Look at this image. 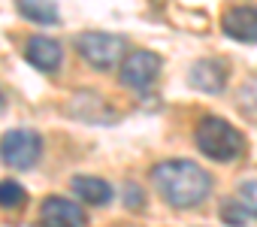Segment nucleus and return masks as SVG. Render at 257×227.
<instances>
[{
    "label": "nucleus",
    "mask_w": 257,
    "mask_h": 227,
    "mask_svg": "<svg viewBox=\"0 0 257 227\" xmlns=\"http://www.w3.org/2000/svg\"><path fill=\"white\" fill-rule=\"evenodd\" d=\"M152 182L176 209H194L212 194V176L194 161H161L152 170Z\"/></svg>",
    "instance_id": "obj_1"
},
{
    "label": "nucleus",
    "mask_w": 257,
    "mask_h": 227,
    "mask_svg": "<svg viewBox=\"0 0 257 227\" xmlns=\"http://www.w3.org/2000/svg\"><path fill=\"white\" fill-rule=\"evenodd\" d=\"M194 140H197V149L206 158L221 161V164L236 161V158L245 155V137H242V131H236L227 119H218V116H206L197 125Z\"/></svg>",
    "instance_id": "obj_2"
},
{
    "label": "nucleus",
    "mask_w": 257,
    "mask_h": 227,
    "mask_svg": "<svg viewBox=\"0 0 257 227\" xmlns=\"http://www.w3.org/2000/svg\"><path fill=\"white\" fill-rule=\"evenodd\" d=\"M76 49H79V55H82L91 67H97V70H109V67H115V64L124 61L127 43H124V37H118V34L85 31V34L76 37Z\"/></svg>",
    "instance_id": "obj_3"
},
{
    "label": "nucleus",
    "mask_w": 257,
    "mask_h": 227,
    "mask_svg": "<svg viewBox=\"0 0 257 227\" xmlns=\"http://www.w3.org/2000/svg\"><path fill=\"white\" fill-rule=\"evenodd\" d=\"M43 155V137L31 128H16L7 131L4 140H0V161L13 170H31L37 167Z\"/></svg>",
    "instance_id": "obj_4"
},
{
    "label": "nucleus",
    "mask_w": 257,
    "mask_h": 227,
    "mask_svg": "<svg viewBox=\"0 0 257 227\" xmlns=\"http://www.w3.org/2000/svg\"><path fill=\"white\" fill-rule=\"evenodd\" d=\"M161 67H164L161 55H155V52H134V55H127V58L121 61L118 76H121V82H124L127 88H134V91H149V88L155 85Z\"/></svg>",
    "instance_id": "obj_5"
},
{
    "label": "nucleus",
    "mask_w": 257,
    "mask_h": 227,
    "mask_svg": "<svg viewBox=\"0 0 257 227\" xmlns=\"http://www.w3.org/2000/svg\"><path fill=\"white\" fill-rule=\"evenodd\" d=\"M40 227H88V215L67 197H46L40 206Z\"/></svg>",
    "instance_id": "obj_6"
},
{
    "label": "nucleus",
    "mask_w": 257,
    "mask_h": 227,
    "mask_svg": "<svg viewBox=\"0 0 257 227\" xmlns=\"http://www.w3.org/2000/svg\"><path fill=\"white\" fill-rule=\"evenodd\" d=\"M227 73H230L227 70V61H221V58H200L191 67L188 82L197 91H203V94H221L227 88Z\"/></svg>",
    "instance_id": "obj_7"
},
{
    "label": "nucleus",
    "mask_w": 257,
    "mask_h": 227,
    "mask_svg": "<svg viewBox=\"0 0 257 227\" xmlns=\"http://www.w3.org/2000/svg\"><path fill=\"white\" fill-rule=\"evenodd\" d=\"M221 31L230 40L239 43H257V7L242 4V7H230L221 19Z\"/></svg>",
    "instance_id": "obj_8"
},
{
    "label": "nucleus",
    "mask_w": 257,
    "mask_h": 227,
    "mask_svg": "<svg viewBox=\"0 0 257 227\" xmlns=\"http://www.w3.org/2000/svg\"><path fill=\"white\" fill-rule=\"evenodd\" d=\"M25 58H28V64H34L43 73H58V67L64 61V49L52 37H31L28 49H25Z\"/></svg>",
    "instance_id": "obj_9"
},
{
    "label": "nucleus",
    "mask_w": 257,
    "mask_h": 227,
    "mask_svg": "<svg viewBox=\"0 0 257 227\" xmlns=\"http://www.w3.org/2000/svg\"><path fill=\"white\" fill-rule=\"evenodd\" d=\"M73 194L82 200V203H91V206H106L112 200V185L106 179H97V176H76L73 179Z\"/></svg>",
    "instance_id": "obj_10"
},
{
    "label": "nucleus",
    "mask_w": 257,
    "mask_h": 227,
    "mask_svg": "<svg viewBox=\"0 0 257 227\" xmlns=\"http://www.w3.org/2000/svg\"><path fill=\"white\" fill-rule=\"evenodd\" d=\"M19 13L34 22V25H58L61 16H58V4L55 0H16Z\"/></svg>",
    "instance_id": "obj_11"
},
{
    "label": "nucleus",
    "mask_w": 257,
    "mask_h": 227,
    "mask_svg": "<svg viewBox=\"0 0 257 227\" xmlns=\"http://www.w3.org/2000/svg\"><path fill=\"white\" fill-rule=\"evenodd\" d=\"M28 203V191L16 179H0V209H19Z\"/></svg>",
    "instance_id": "obj_12"
},
{
    "label": "nucleus",
    "mask_w": 257,
    "mask_h": 227,
    "mask_svg": "<svg viewBox=\"0 0 257 227\" xmlns=\"http://www.w3.org/2000/svg\"><path fill=\"white\" fill-rule=\"evenodd\" d=\"M248 209L239 203V200H224L221 203V221L224 224H230V227H245L248 224Z\"/></svg>",
    "instance_id": "obj_13"
},
{
    "label": "nucleus",
    "mask_w": 257,
    "mask_h": 227,
    "mask_svg": "<svg viewBox=\"0 0 257 227\" xmlns=\"http://www.w3.org/2000/svg\"><path fill=\"white\" fill-rule=\"evenodd\" d=\"M239 203L248 209V215L257 218V179H248L239 185Z\"/></svg>",
    "instance_id": "obj_14"
},
{
    "label": "nucleus",
    "mask_w": 257,
    "mask_h": 227,
    "mask_svg": "<svg viewBox=\"0 0 257 227\" xmlns=\"http://www.w3.org/2000/svg\"><path fill=\"white\" fill-rule=\"evenodd\" d=\"M124 194H127V206H131V209H140V206H146V194L131 182V185H127L124 188Z\"/></svg>",
    "instance_id": "obj_15"
},
{
    "label": "nucleus",
    "mask_w": 257,
    "mask_h": 227,
    "mask_svg": "<svg viewBox=\"0 0 257 227\" xmlns=\"http://www.w3.org/2000/svg\"><path fill=\"white\" fill-rule=\"evenodd\" d=\"M7 109V97H4V91H0V112Z\"/></svg>",
    "instance_id": "obj_16"
}]
</instances>
